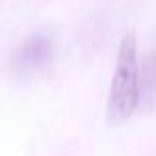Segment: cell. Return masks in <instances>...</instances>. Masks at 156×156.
I'll return each mask as SVG.
<instances>
[{
  "label": "cell",
  "instance_id": "obj_1",
  "mask_svg": "<svg viewBox=\"0 0 156 156\" xmlns=\"http://www.w3.org/2000/svg\"><path fill=\"white\" fill-rule=\"evenodd\" d=\"M142 103L140 93V61H138V42L134 34H126L119 44L115 73L111 79L109 99H107V119L111 125L130 119Z\"/></svg>",
  "mask_w": 156,
  "mask_h": 156
},
{
  "label": "cell",
  "instance_id": "obj_2",
  "mask_svg": "<svg viewBox=\"0 0 156 156\" xmlns=\"http://www.w3.org/2000/svg\"><path fill=\"white\" fill-rule=\"evenodd\" d=\"M53 59V38L48 34H34L24 40L12 53V69L20 77H28L46 69Z\"/></svg>",
  "mask_w": 156,
  "mask_h": 156
},
{
  "label": "cell",
  "instance_id": "obj_3",
  "mask_svg": "<svg viewBox=\"0 0 156 156\" xmlns=\"http://www.w3.org/2000/svg\"><path fill=\"white\" fill-rule=\"evenodd\" d=\"M140 93L142 101L156 99V50L140 63Z\"/></svg>",
  "mask_w": 156,
  "mask_h": 156
}]
</instances>
